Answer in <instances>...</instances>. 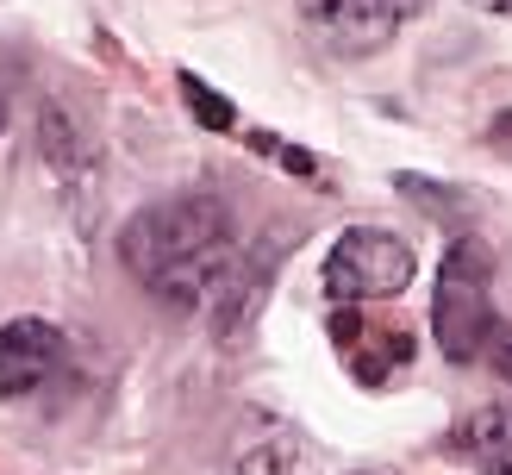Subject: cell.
<instances>
[{"mask_svg":"<svg viewBox=\"0 0 512 475\" xmlns=\"http://www.w3.org/2000/svg\"><path fill=\"white\" fill-rule=\"evenodd\" d=\"M238 250V219L219 194H169L119 225L125 275L175 313H200L213 275Z\"/></svg>","mask_w":512,"mask_h":475,"instance_id":"cell-1","label":"cell"},{"mask_svg":"<svg viewBox=\"0 0 512 475\" xmlns=\"http://www.w3.org/2000/svg\"><path fill=\"white\" fill-rule=\"evenodd\" d=\"M431 338L450 363H481L500 338L494 313V250L481 238H450L438 263V294H431Z\"/></svg>","mask_w":512,"mask_h":475,"instance_id":"cell-2","label":"cell"},{"mask_svg":"<svg viewBox=\"0 0 512 475\" xmlns=\"http://www.w3.org/2000/svg\"><path fill=\"white\" fill-rule=\"evenodd\" d=\"M413 244L388 225H350V232L331 238L325 263H319V282L338 307H363V300H400L413 288Z\"/></svg>","mask_w":512,"mask_h":475,"instance_id":"cell-3","label":"cell"},{"mask_svg":"<svg viewBox=\"0 0 512 475\" xmlns=\"http://www.w3.org/2000/svg\"><path fill=\"white\" fill-rule=\"evenodd\" d=\"M425 7L431 0H313L306 7V32L331 57H375L413 19H425Z\"/></svg>","mask_w":512,"mask_h":475,"instance_id":"cell-4","label":"cell"},{"mask_svg":"<svg viewBox=\"0 0 512 475\" xmlns=\"http://www.w3.org/2000/svg\"><path fill=\"white\" fill-rule=\"evenodd\" d=\"M275 257H281V244H238L232 263L213 275L207 300H200V319H207V332L219 344H232L256 319V307H263V294H269V275H275Z\"/></svg>","mask_w":512,"mask_h":475,"instance_id":"cell-5","label":"cell"},{"mask_svg":"<svg viewBox=\"0 0 512 475\" xmlns=\"http://www.w3.org/2000/svg\"><path fill=\"white\" fill-rule=\"evenodd\" d=\"M63 325H50V319H32V313H19L0 325V400H25V394H38L50 375L63 369Z\"/></svg>","mask_w":512,"mask_h":475,"instance_id":"cell-6","label":"cell"},{"mask_svg":"<svg viewBox=\"0 0 512 475\" xmlns=\"http://www.w3.org/2000/svg\"><path fill=\"white\" fill-rule=\"evenodd\" d=\"M450 457H463L475 475H512V407H475L450 432Z\"/></svg>","mask_w":512,"mask_h":475,"instance_id":"cell-7","label":"cell"},{"mask_svg":"<svg viewBox=\"0 0 512 475\" xmlns=\"http://www.w3.org/2000/svg\"><path fill=\"white\" fill-rule=\"evenodd\" d=\"M300 432L288 419H250L232 450V475H288L300 463Z\"/></svg>","mask_w":512,"mask_h":475,"instance_id":"cell-8","label":"cell"},{"mask_svg":"<svg viewBox=\"0 0 512 475\" xmlns=\"http://www.w3.org/2000/svg\"><path fill=\"white\" fill-rule=\"evenodd\" d=\"M38 138H44V157H50V169H57L63 182H75V175H82V169L94 163L88 132L69 119V107H57V100H50V107L38 113Z\"/></svg>","mask_w":512,"mask_h":475,"instance_id":"cell-9","label":"cell"},{"mask_svg":"<svg viewBox=\"0 0 512 475\" xmlns=\"http://www.w3.org/2000/svg\"><path fill=\"white\" fill-rule=\"evenodd\" d=\"M182 82V100H188V113H194V125H207V132H238V107L225 100L207 75H194V69H182L175 75Z\"/></svg>","mask_w":512,"mask_h":475,"instance_id":"cell-10","label":"cell"},{"mask_svg":"<svg viewBox=\"0 0 512 475\" xmlns=\"http://www.w3.org/2000/svg\"><path fill=\"white\" fill-rule=\"evenodd\" d=\"M244 144L250 150H263V157H275L281 169H288V175H306V182H319V157H313V150H300V144H281L275 132H244Z\"/></svg>","mask_w":512,"mask_h":475,"instance_id":"cell-11","label":"cell"},{"mask_svg":"<svg viewBox=\"0 0 512 475\" xmlns=\"http://www.w3.org/2000/svg\"><path fill=\"white\" fill-rule=\"evenodd\" d=\"M331 344H338V350H356V344H363V319H356V307H338V313H331Z\"/></svg>","mask_w":512,"mask_h":475,"instance_id":"cell-12","label":"cell"},{"mask_svg":"<svg viewBox=\"0 0 512 475\" xmlns=\"http://www.w3.org/2000/svg\"><path fill=\"white\" fill-rule=\"evenodd\" d=\"M7 113H13V88H7V75H0V132H7Z\"/></svg>","mask_w":512,"mask_h":475,"instance_id":"cell-13","label":"cell"},{"mask_svg":"<svg viewBox=\"0 0 512 475\" xmlns=\"http://www.w3.org/2000/svg\"><path fill=\"white\" fill-rule=\"evenodd\" d=\"M494 369H500L506 382H512V344H500V350H494Z\"/></svg>","mask_w":512,"mask_h":475,"instance_id":"cell-14","label":"cell"},{"mask_svg":"<svg viewBox=\"0 0 512 475\" xmlns=\"http://www.w3.org/2000/svg\"><path fill=\"white\" fill-rule=\"evenodd\" d=\"M475 7H481V13H506V19H512V0H475Z\"/></svg>","mask_w":512,"mask_h":475,"instance_id":"cell-15","label":"cell"},{"mask_svg":"<svg viewBox=\"0 0 512 475\" xmlns=\"http://www.w3.org/2000/svg\"><path fill=\"white\" fill-rule=\"evenodd\" d=\"M350 475H375V469H350Z\"/></svg>","mask_w":512,"mask_h":475,"instance_id":"cell-16","label":"cell"}]
</instances>
